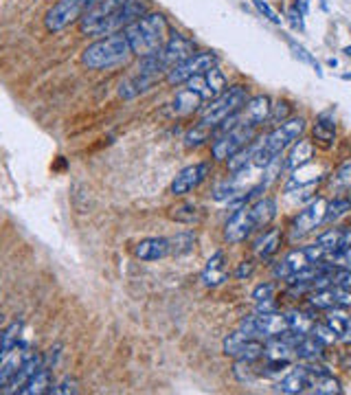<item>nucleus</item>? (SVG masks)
<instances>
[{"instance_id": "nucleus-1", "label": "nucleus", "mask_w": 351, "mask_h": 395, "mask_svg": "<svg viewBox=\"0 0 351 395\" xmlns=\"http://www.w3.org/2000/svg\"><path fill=\"white\" fill-rule=\"evenodd\" d=\"M123 35L128 38L130 48H132L134 55L147 57V55L160 51L162 44L167 42L169 24H167V18L162 16V14H156V11H147L143 18L132 22L130 27H125Z\"/></svg>"}, {"instance_id": "nucleus-2", "label": "nucleus", "mask_w": 351, "mask_h": 395, "mask_svg": "<svg viewBox=\"0 0 351 395\" xmlns=\"http://www.w3.org/2000/svg\"><path fill=\"white\" fill-rule=\"evenodd\" d=\"M305 128H307V121L303 117H290L287 121H283L281 126L272 128V132L268 134V137L257 141L253 165L263 167V169L270 167L296 139L303 137Z\"/></svg>"}, {"instance_id": "nucleus-3", "label": "nucleus", "mask_w": 351, "mask_h": 395, "mask_svg": "<svg viewBox=\"0 0 351 395\" xmlns=\"http://www.w3.org/2000/svg\"><path fill=\"white\" fill-rule=\"evenodd\" d=\"M132 48L128 38L121 33H112L106 38H99L97 42L88 44L82 53V64L91 70H108L121 64H128L132 57Z\"/></svg>"}, {"instance_id": "nucleus-4", "label": "nucleus", "mask_w": 351, "mask_h": 395, "mask_svg": "<svg viewBox=\"0 0 351 395\" xmlns=\"http://www.w3.org/2000/svg\"><path fill=\"white\" fill-rule=\"evenodd\" d=\"M248 88L246 86H227V90L222 95H218L216 99H211V102L205 106L202 115H200V121L198 126H205L211 130H216L224 119H229L233 115H237L240 110L244 108V104L248 102Z\"/></svg>"}, {"instance_id": "nucleus-5", "label": "nucleus", "mask_w": 351, "mask_h": 395, "mask_svg": "<svg viewBox=\"0 0 351 395\" xmlns=\"http://www.w3.org/2000/svg\"><path fill=\"white\" fill-rule=\"evenodd\" d=\"M257 139V128L253 126H244V123H237L235 128L227 130L220 137L213 139L211 145V154L216 160H229L233 154L244 150L246 145H250Z\"/></svg>"}, {"instance_id": "nucleus-6", "label": "nucleus", "mask_w": 351, "mask_h": 395, "mask_svg": "<svg viewBox=\"0 0 351 395\" xmlns=\"http://www.w3.org/2000/svg\"><path fill=\"white\" fill-rule=\"evenodd\" d=\"M97 0H57V3L46 11L44 24L48 31H61L66 29L68 24L82 20V16L91 9Z\"/></svg>"}, {"instance_id": "nucleus-7", "label": "nucleus", "mask_w": 351, "mask_h": 395, "mask_svg": "<svg viewBox=\"0 0 351 395\" xmlns=\"http://www.w3.org/2000/svg\"><path fill=\"white\" fill-rule=\"evenodd\" d=\"M325 257V253L319 249L316 244H310V246H301V249H294L287 255H283L277 264L272 268V275L281 279V281H287L292 275H296L298 270H303L305 266L310 264H319L321 259Z\"/></svg>"}, {"instance_id": "nucleus-8", "label": "nucleus", "mask_w": 351, "mask_h": 395, "mask_svg": "<svg viewBox=\"0 0 351 395\" xmlns=\"http://www.w3.org/2000/svg\"><path fill=\"white\" fill-rule=\"evenodd\" d=\"M213 66H218V55L211 53V51H196L189 59L180 61V64H176L167 75V84L171 86H180V84H187L189 79L198 77V75H205V73Z\"/></svg>"}, {"instance_id": "nucleus-9", "label": "nucleus", "mask_w": 351, "mask_h": 395, "mask_svg": "<svg viewBox=\"0 0 351 395\" xmlns=\"http://www.w3.org/2000/svg\"><path fill=\"white\" fill-rule=\"evenodd\" d=\"M325 209H328V202L325 198H314L305 209H301L296 213V218L290 222V240H303L310 233H314L325 220Z\"/></svg>"}, {"instance_id": "nucleus-10", "label": "nucleus", "mask_w": 351, "mask_h": 395, "mask_svg": "<svg viewBox=\"0 0 351 395\" xmlns=\"http://www.w3.org/2000/svg\"><path fill=\"white\" fill-rule=\"evenodd\" d=\"M209 176H211V163H207V160L184 167L180 174L171 180L169 193L176 195V198H182V195H187V193H191L193 189H198L200 184H202Z\"/></svg>"}, {"instance_id": "nucleus-11", "label": "nucleus", "mask_w": 351, "mask_h": 395, "mask_svg": "<svg viewBox=\"0 0 351 395\" xmlns=\"http://www.w3.org/2000/svg\"><path fill=\"white\" fill-rule=\"evenodd\" d=\"M193 53H196L193 40H189L187 35H182V33H178V31H171V33L167 35V42L162 44V48H160V57H162V64H165L167 73H169L176 64H180V61L189 59Z\"/></svg>"}, {"instance_id": "nucleus-12", "label": "nucleus", "mask_w": 351, "mask_h": 395, "mask_svg": "<svg viewBox=\"0 0 351 395\" xmlns=\"http://www.w3.org/2000/svg\"><path fill=\"white\" fill-rule=\"evenodd\" d=\"M255 231L257 229H255L253 215H250V209L248 204H244L240 209H235V213L229 218L227 227H224V240L229 244H242L253 235Z\"/></svg>"}, {"instance_id": "nucleus-13", "label": "nucleus", "mask_w": 351, "mask_h": 395, "mask_svg": "<svg viewBox=\"0 0 351 395\" xmlns=\"http://www.w3.org/2000/svg\"><path fill=\"white\" fill-rule=\"evenodd\" d=\"M281 242H283V231L277 227H268L266 231H261V235L255 240L253 244V255L257 262L268 264L272 262V257L279 253L281 249Z\"/></svg>"}, {"instance_id": "nucleus-14", "label": "nucleus", "mask_w": 351, "mask_h": 395, "mask_svg": "<svg viewBox=\"0 0 351 395\" xmlns=\"http://www.w3.org/2000/svg\"><path fill=\"white\" fill-rule=\"evenodd\" d=\"M270 99L266 95H257V97H250L248 102L244 104V108L240 110V123L244 126H253L259 128L263 123L268 121L270 115Z\"/></svg>"}, {"instance_id": "nucleus-15", "label": "nucleus", "mask_w": 351, "mask_h": 395, "mask_svg": "<svg viewBox=\"0 0 351 395\" xmlns=\"http://www.w3.org/2000/svg\"><path fill=\"white\" fill-rule=\"evenodd\" d=\"M310 387V372L307 365H296L287 372L281 380H277L274 385V391L277 393H285V395H296V393H307Z\"/></svg>"}, {"instance_id": "nucleus-16", "label": "nucleus", "mask_w": 351, "mask_h": 395, "mask_svg": "<svg viewBox=\"0 0 351 395\" xmlns=\"http://www.w3.org/2000/svg\"><path fill=\"white\" fill-rule=\"evenodd\" d=\"M134 257L141 262H158V259L169 257V242L167 238H145L134 246Z\"/></svg>"}, {"instance_id": "nucleus-17", "label": "nucleus", "mask_w": 351, "mask_h": 395, "mask_svg": "<svg viewBox=\"0 0 351 395\" xmlns=\"http://www.w3.org/2000/svg\"><path fill=\"white\" fill-rule=\"evenodd\" d=\"M323 178H325V176H323L321 167L314 165V163H312V160H310V163L301 165V167H296V169L292 171L290 180H287V184H285V193H290L292 189L314 187V184H319Z\"/></svg>"}, {"instance_id": "nucleus-18", "label": "nucleus", "mask_w": 351, "mask_h": 395, "mask_svg": "<svg viewBox=\"0 0 351 395\" xmlns=\"http://www.w3.org/2000/svg\"><path fill=\"white\" fill-rule=\"evenodd\" d=\"M24 354H27V351H24L18 345V347L11 354H7L5 360L0 363V393H7L9 387L14 385V380L18 376V369H20V365L24 360Z\"/></svg>"}, {"instance_id": "nucleus-19", "label": "nucleus", "mask_w": 351, "mask_h": 395, "mask_svg": "<svg viewBox=\"0 0 351 395\" xmlns=\"http://www.w3.org/2000/svg\"><path fill=\"white\" fill-rule=\"evenodd\" d=\"M290 147H292L290 154H287V158L283 160V169H290V171H294L296 167L310 163V160L314 158V152H316L314 141H310L305 137L296 139Z\"/></svg>"}, {"instance_id": "nucleus-20", "label": "nucleus", "mask_w": 351, "mask_h": 395, "mask_svg": "<svg viewBox=\"0 0 351 395\" xmlns=\"http://www.w3.org/2000/svg\"><path fill=\"white\" fill-rule=\"evenodd\" d=\"M248 209L257 231L268 229L274 222V218H277V202H274V198H259L257 202L248 204Z\"/></svg>"}, {"instance_id": "nucleus-21", "label": "nucleus", "mask_w": 351, "mask_h": 395, "mask_svg": "<svg viewBox=\"0 0 351 395\" xmlns=\"http://www.w3.org/2000/svg\"><path fill=\"white\" fill-rule=\"evenodd\" d=\"M312 134H314V143H321L325 147H330L336 141V117L332 110L321 113L312 126Z\"/></svg>"}, {"instance_id": "nucleus-22", "label": "nucleus", "mask_w": 351, "mask_h": 395, "mask_svg": "<svg viewBox=\"0 0 351 395\" xmlns=\"http://www.w3.org/2000/svg\"><path fill=\"white\" fill-rule=\"evenodd\" d=\"M224 281H229V270L224 266V253L218 251L213 257H209L207 268L202 273V283L207 288H218Z\"/></svg>"}, {"instance_id": "nucleus-23", "label": "nucleus", "mask_w": 351, "mask_h": 395, "mask_svg": "<svg viewBox=\"0 0 351 395\" xmlns=\"http://www.w3.org/2000/svg\"><path fill=\"white\" fill-rule=\"evenodd\" d=\"M53 387V369L51 367H40L37 372L24 382V387L18 391L20 395H44Z\"/></svg>"}, {"instance_id": "nucleus-24", "label": "nucleus", "mask_w": 351, "mask_h": 395, "mask_svg": "<svg viewBox=\"0 0 351 395\" xmlns=\"http://www.w3.org/2000/svg\"><path fill=\"white\" fill-rule=\"evenodd\" d=\"M40 367H42V356H40V354H35V351H27V354H24V360H22V365H20V369H18V376H16L14 385L9 387L7 393H18V391L24 387V382H27Z\"/></svg>"}, {"instance_id": "nucleus-25", "label": "nucleus", "mask_w": 351, "mask_h": 395, "mask_svg": "<svg viewBox=\"0 0 351 395\" xmlns=\"http://www.w3.org/2000/svg\"><path fill=\"white\" fill-rule=\"evenodd\" d=\"M169 218L173 222H180V224H187V227H198L200 222L205 220V213L200 211V206L193 204V202H180L169 209Z\"/></svg>"}, {"instance_id": "nucleus-26", "label": "nucleus", "mask_w": 351, "mask_h": 395, "mask_svg": "<svg viewBox=\"0 0 351 395\" xmlns=\"http://www.w3.org/2000/svg\"><path fill=\"white\" fill-rule=\"evenodd\" d=\"M205 99L200 97L196 90L191 88H182L178 95H176L173 99V104H171V110H173V115H178V117H187V115H191L196 113V110L202 106Z\"/></svg>"}, {"instance_id": "nucleus-27", "label": "nucleus", "mask_w": 351, "mask_h": 395, "mask_svg": "<svg viewBox=\"0 0 351 395\" xmlns=\"http://www.w3.org/2000/svg\"><path fill=\"white\" fill-rule=\"evenodd\" d=\"M169 242V255L171 257H184L196 251V244H198V235L196 231L189 229V231H180L176 233V235L167 238Z\"/></svg>"}, {"instance_id": "nucleus-28", "label": "nucleus", "mask_w": 351, "mask_h": 395, "mask_svg": "<svg viewBox=\"0 0 351 395\" xmlns=\"http://www.w3.org/2000/svg\"><path fill=\"white\" fill-rule=\"evenodd\" d=\"M325 345H321L312 334H305L303 338L298 340V345L294 347V356L301 358L303 363H319L321 358L325 356Z\"/></svg>"}, {"instance_id": "nucleus-29", "label": "nucleus", "mask_w": 351, "mask_h": 395, "mask_svg": "<svg viewBox=\"0 0 351 395\" xmlns=\"http://www.w3.org/2000/svg\"><path fill=\"white\" fill-rule=\"evenodd\" d=\"M158 81V77H152V75H143V73H136L134 77H130L128 81H123L121 84V88H119V95L123 99H134L136 95H141V93H147L152 86Z\"/></svg>"}, {"instance_id": "nucleus-30", "label": "nucleus", "mask_w": 351, "mask_h": 395, "mask_svg": "<svg viewBox=\"0 0 351 395\" xmlns=\"http://www.w3.org/2000/svg\"><path fill=\"white\" fill-rule=\"evenodd\" d=\"M292 354V345H287L283 336H274L263 343V358H268V360H290Z\"/></svg>"}, {"instance_id": "nucleus-31", "label": "nucleus", "mask_w": 351, "mask_h": 395, "mask_svg": "<svg viewBox=\"0 0 351 395\" xmlns=\"http://www.w3.org/2000/svg\"><path fill=\"white\" fill-rule=\"evenodd\" d=\"M20 331H22L20 320H14L5 331H0V363L5 360L7 354H11L20 345Z\"/></svg>"}, {"instance_id": "nucleus-32", "label": "nucleus", "mask_w": 351, "mask_h": 395, "mask_svg": "<svg viewBox=\"0 0 351 395\" xmlns=\"http://www.w3.org/2000/svg\"><path fill=\"white\" fill-rule=\"evenodd\" d=\"M255 147H257V143L253 141L250 145H246L244 150H240V152L233 154V156L227 160V165H229V171H231V174H240V171H246L248 165H253Z\"/></svg>"}, {"instance_id": "nucleus-33", "label": "nucleus", "mask_w": 351, "mask_h": 395, "mask_svg": "<svg viewBox=\"0 0 351 395\" xmlns=\"http://www.w3.org/2000/svg\"><path fill=\"white\" fill-rule=\"evenodd\" d=\"M205 84H207V93H209V99H216L218 95H222L227 90V77H224V73L220 70V66H213L205 73Z\"/></svg>"}, {"instance_id": "nucleus-34", "label": "nucleus", "mask_w": 351, "mask_h": 395, "mask_svg": "<svg viewBox=\"0 0 351 395\" xmlns=\"http://www.w3.org/2000/svg\"><path fill=\"white\" fill-rule=\"evenodd\" d=\"M330 189L334 193H343V191L351 189V158L345 160V163L330 176Z\"/></svg>"}, {"instance_id": "nucleus-35", "label": "nucleus", "mask_w": 351, "mask_h": 395, "mask_svg": "<svg viewBox=\"0 0 351 395\" xmlns=\"http://www.w3.org/2000/svg\"><path fill=\"white\" fill-rule=\"evenodd\" d=\"M285 318H287V327H290L292 331H298V334H310L312 327H314V323H316L314 316H310L301 310L285 312Z\"/></svg>"}, {"instance_id": "nucleus-36", "label": "nucleus", "mask_w": 351, "mask_h": 395, "mask_svg": "<svg viewBox=\"0 0 351 395\" xmlns=\"http://www.w3.org/2000/svg\"><path fill=\"white\" fill-rule=\"evenodd\" d=\"M351 211V198H343L336 195L332 202H328V209H325V220L323 222H336L345 218Z\"/></svg>"}, {"instance_id": "nucleus-37", "label": "nucleus", "mask_w": 351, "mask_h": 395, "mask_svg": "<svg viewBox=\"0 0 351 395\" xmlns=\"http://www.w3.org/2000/svg\"><path fill=\"white\" fill-rule=\"evenodd\" d=\"M341 242H343V229H330V231L321 233L314 244L328 255V253H334L341 249Z\"/></svg>"}, {"instance_id": "nucleus-38", "label": "nucleus", "mask_w": 351, "mask_h": 395, "mask_svg": "<svg viewBox=\"0 0 351 395\" xmlns=\"http://www.w3.org/2000/svg\"><path fill=\"white\" fill-rule=\"evenodd\" d=\"M290 369H292L290 360H268V358H266V363H263L259 376L270 378V380H281L287 372H290Z\"/></svg>"}, {"instance_id": "nucleus-39", "label": "nucleus", "mask_w": 351, "mask_h": 395, "mask_svg": "<svg viewBox=\"0 0 351 395\" xmlns=\"http://www.w3.org/2000/svg\"><path fill=\"white\" fill-rule=\"evenodd\" d=\"M290 113H292V106L287 104L285 99H279L277 104L270 106V115H268V121H266V123H270L272 128H277V126H281L283 121L290 119Z\"/></svg>"}, {"instance_id": "nucleus-40", "label": "nucleus", "mask_w": 351, "mask_h": 395, "mask_svg": "<svg viewBox=\"0 0 351 395\" xmlns=\"http://www.w3.org/2000/svg\"><path fill=\"white\" fill-rule=\"evenodd\" d=\"M233 376L242 382V385H250V382H255L259 372L255 369V363H246V360H235L233 365Z\"/></svg>"}, {"instance_id": "nucleus-41", "label": "nucleus", "mask_w": 351, "mask_h": 395, "mask_svg": "<svg viewBox=\"0 0 351 395\" xmlns=\"http://www.w3.org/2000/svg\"><path fill=\"white\" fill-rule=\"evenodd\" d=\"M209 141H211V130L205 128V126H193L184 137V145L189 147V150H196V147L205 145Z\"/></svg>"}, {"instance_id": "nucleus-42", "label": "nucleus", "mask_w": 351, "mask_h": 395, "mask_svg": "<svg viewBox=\"0 0 351 395\" xmlns=\"http://www.w3.org/2000/svg\"><path fill=\"white\" fill-rule=\"evenodd\" d=\"M310 334L314 336L321 345H325V347H330V345H334L338 340L336 331L328 323H314V327H312Z\"/></svg>"}, {"instance_id": "nucleus-43", "label": "nucleus", "mask_w": 351, "mask_h": 395, "mask_svg": "<svg viewBox=\"0 0 351 395\" xmlns=\"http://www.w3.org/2000/svg\"><path fill=\"white\" fill-rule=\"evenodd\" d=\"M48 393L53 395H68V393H79V382L75 378H61L59 382H53V387Z\"/></svg>"}, {"instance_id": "nucleus-44", "label": "nucleus", "mask_w": 351, "mask_h": 395, "mask_svg": "<svg viewBox=\"0 0 351 395\" xmlns=\"http://www.w3.org/2000/svg\"><path fill=\"white\" fill-rule=\"evenodd\" d=\"M274 292H277V286H274L272 281H263L253 290V299H255V303L268 301V299H274Z\"/></svg>"}, {"instance_id": "nucleus-45", "label": "nucleus", "mask_w": 351, "mask_h": 395, "mask_svg": "<svg viewBox=\"0 0 351 395\" xmlns=\"http://www.w3.org/2000/svg\"><path fill=\"white\" fill-rule=\"evenodd\" d=\"M255 3V7L259 9V14L263 16V18H268L270 22H274V24H281V18L277 16V11H274L266 0H253Z\"/></svg>"}, {"instance_id": "nucleus-46", "label": "nucleus", "mask_w": 351, "mask_h": 395, "mask_svg": "<svg viewBox=\"0 0 351 395\" xmlns=\"http://www.w3.org/2000/svg\"><path fill=\"white\" fill-rule=\"evenodd\" d=\"M253 273H255V262H253V259H246V262H240V264H237V268H235V277L240 279V281L250 279V277H253Z\"/></svg>"}, {"instance_id": "nucleus-47", "label": "nucleus", "mask_w": 351, "mask_h": 395, "mask_svg": "<svg viewBox=\"0 0 351 395\" xmlns=\"http://www.w3.org/2000/svg\"><path fill=\"white\" fill-rule=\"evenodd\" d=\"M351 246V229L343 231V242H341V249H349Z\"/></svg>"}, {"instance_id": "nucleus-48", "label": "nucleus", "mask_w": 351, "mask_h": 395, "mask_svg": "<svg viewBox=\"0 0 351 395\" xmlns=\"http://www.w3.org/2000/svg\"><path fill=\"white\" fill-rule=\"evenodd\" d=\"M345 53H347V55L351 57V46H347V48H345Z\"/></svg>"}]
</instances>
